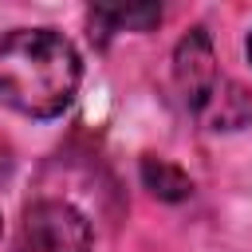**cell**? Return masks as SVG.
<instances>
[{
  "instance_id": "obj_1",
  "label": "cell",
  "mask_w": 252,
  "mask_h": 252,
  "mask_svg": "<svg viewBox=\"0 0 252 252\" xmlns=\"http://www.w3.org/2000/svg\"><path fill=\"white\" fill-rule=\"evenodd\" d=\"M83 79L75 43L51 28H12L0 35V102L28 118H59Z\"/></svg>"
},
{
  "instance_id": "obj_2",
  "label": "cell",
  "mask_w": 252,
  "mask_h": 252,
  "mask_svg": "<svg viewBox=\"0 0 252 252\" xmlns=\"http://www.w3.org/2000/svg\"><path fill=\"white\" fill-rule=\"evenodd\" d=\"M16 252H91V224L67 201H35L24 213Z\"/></svg>"
},
{
  "instance_id": "obj_3",
  "label": "cell",
  "mask_w": 252,
  "mask_h": 252,
  "mask_svg": "<svg viewBox=\"0 0 252 252\" xmlns=\"http://www.w3.org/2000/svg\"><path fill=\"white\" fill-rule=\"evenodd\" d=\"M173 83L181 91V102L201 118V110L209 106L220 71H217V55H213V39L205 28H189L173 51Z\"/></svg>"
},
{
  "instance_id": "obj_4",
  "label": "cell",
  "mask_w": 252,
  "mask_h": 252,
  "mask_svg": "<svg viewBox=\"0 0 252 252\" xmlns=\"http://www.w3.org/2000/svg\"><path fill=\"white\" fill-rule=\"evenodd\" d=\"M201 118H205L209 130H240V126H248L252 122V91L232 83V79H220L213 98H209V106L201 110Z\"/></svg>"
},
{
  "instance_id": "obj_5",
  "label": "cell",
  "mask_w": 252,
  "mask_h": 252,
  "mask_svg": "<svg viewBox=\"0 0 252 252\" xmlns=\"http://www.w3.org/2000/svg\"><path fill=\"white\" fill-rule=\"evenodd\" d=\"M142 181H146V189H150L154 197H161V201H185V197L193 193L189 173L177 169V165L165 161V158H154V154L142 158Z\"/></svg>"
},
{
  "instance_id": "obj_6",
  "label": "cell",
  "mask_w": 252,
  "mask_h": 252,
  "mask_svg": "<svg viewBox=\"0 0 252 252\" xmlns=\"http://www.w3.org/2000/svg\"><path fill=\"white\" fill-rule=\"evenodd\" d=\"M161 20V8L146 4V8H98L91 16V24H110V28H150Z\"/></svg>"
},
{
  "instance_id": "obj_7",
  "label": "cell",
  "mask_w": 252,
  "mask_h": 252,
  "mask_svg": "<svg viewBox=\"0 0 252 252\" xmlns=\"http://www.w3.org/2000/svg\"><path fill=\"white\" fill-rule=\"evenodd\" d=\"M248 63H252V32H248Z\"/></svg>"
},
{
  "instance_id": "obj_8",
  "label": "cell",
  "mask_w": 252,
  "mask_h": 252,
  "mask_svg": "<svg viewBox=\"0 0 252 252\" xmlns=\"http://www.w3.org/2000/svg\"><path fill=\"white\" fill-rule=\"evenodd\" d=\"M0 232H4V217H0Z\"/></svg>"
}]
</instances>
